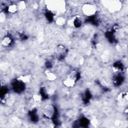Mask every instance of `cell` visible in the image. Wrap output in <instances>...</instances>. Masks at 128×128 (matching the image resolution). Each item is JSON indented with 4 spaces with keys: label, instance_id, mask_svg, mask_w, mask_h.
I'll list each match as a JSON object with an SVG mask.
<instances>
[{
    "label": "cell",
    "instance_id": "1",
    "mask_svg": "<svg viewBox=\"0 0 128 128\" xmlns=\"http://www.w3.org/2000/svg\"><path fill=\"white\" fill-rule=\"evenodd\" d=\"M46 2L47 9L52 12L62 14L66 11V4L64 1H49Z\"/></svg>",
    "mask_w": 128,
    "mask_h": 128
},
{
    "label": "cell",
    "instance_id": "2",
    "mask_svg": "<svg viewBox=\"0 0 128 128\" xmlns=\"http://www.w3.org/2000/svg\"><path fill=\"white\" fill-rule=\"evenodd\" d=\"M82 10L84 15L90 17L95 14L97 11V9L94 4L88 3L85 4L83 6Z\"/></svg>",
    "mask_w": 128,
    "mask_h": 128
},
{
    "label": "cell",
    "instance_id": "3",
    "mask_svg": "<svg viewBox=\"0 0 128 128\" xmlns=\"http://www.w3.org/2000/svg\"><path fill=\"white\" fill-rule=\"evenodd\" d=\"M107 7L108 10L111 13H115L120 11L122 8V4L119 1H111L107 2Z\"/></svg>",
    "mask_w": 128,
    "mask_h": 128
},
{
    "label": "cell",
    "instance_id": "4",
    "mask_svg": "<svg viewBox=\"0 0 128 128\" xmlns=\"http://www.w3.org/2000/svg\"><path fill=\"white\" fill-rule=\"evenodd\" d=\"M75 80L74 78L69 77L65 79L63 81V84L68 88H72L75 85Z\"/></svg>",
    "mask_w": 128,
    "mask_h": 128
},
{
    "label": "cell",
    "instance_id": "5",
    "mask_svg": "<svg viewBox=\"0 0 128 128\" xmlns=\"http://www.w3.org/2000/svg\"><path fill=\"white\" fill-rule=\"evenodd\" d=\"M45 74L47 79L50 81H54L57 79V76L52 72L47 71Z\"/></svg>",
    "mask_w": 128,
    "mask_h": 128
},
{
    "label": "cell",
    "instance_id": "6",
    "mask_svg": "<svg viewBox=\"0 0 128 128\" xmlns=\"http://www.w3.org/2000/svg\"><path fill=\"white\" fill-rule=\"evenodd\" d=\"M18 81H21L24 83L27 84L31 81V77L29 75H23L20 76L18 78Z\"/></svg>",
    "mask_w": 128,
    "mask_h": 128
},
{
    "label": "cell",
    "instance_id": "7",
    "mask_svg": "<svg viewBox=\"0 0 128 128\" xmlns=\"http://www.w3.org/2000/svg\"><path fill=\"white\" fill-rule=\"evenodd\" d=\"M77 20V17L76 16H73L71 18H70L69 20H68L67 23L69 26L74 27H76L75 23H76V21Z\"/></svg>",
    "mask_w": 128,
    "mask_h": 128
},
{
    "label": "cell",
    "instance_id": "8",
    "mask_svg": "<svg viewBox=\"0 0 128 128\" xmlns=\"http://www.w3.org/2000/svg\"><path fill=\"white\" fill-rule=\"evenodd\" d=\"M66 22H67V21H66L65 18L63 17H62V16L58 18L57 20H56V24L59 25V26H63Z\"/></svg>",
    "mask_w": 128,
    "mask_h": 128
},
{
    "label": "cell",
    "instance_id": "9",
    "mask_svg": "<svg viewBox=\"0 0 128 128\" xmlns=\"http://www.w3.org/2000/svg\"><path fill=\"white\" fill-rule=\"evenodd\" d=\"M11 39L8 37H5L2 41V44L5 47H8L11 43Z\"/></svg>",
    "mask_w": 128,
    "mask_h": 128
},
{
    "label": "cell",
    "instance_id": "10",
    "mask_svg": "<svg viewBox=\"0 0 128 128\" xmlns=\"http://www.w3.org/2000/svg\"><path fill=\"white\" fill-rule=\"evenodd\" d=\"M18 9H18V6L14 4V5H11L9 7L8 11L10 13L14 14V13H15L18 11Z\"/></svg>",
    "mask_w": 128,
    "mask_h": 128
},
{
    "label": "cell",
    "instance_id": "11",
    "mask_svg": "<svg viewBox=\"0 0 128 128\" xmlns=\"http://www.w3.org/2000/svg\"><path fill=\"white\" fill-rule=\"evenodd\" d=\"M17 6H18V9H19L21 10H24L26 8V4H25V2L24 1L20 2Z\"/></svg>",
    "mask_w": 128,
    "mask_h": 128
},
{
    "label": "cell",
    "instance_id": "12",
    "mask_svg": "<svg viewBox=\"0 0 128 128\" xmlns=\"http://www.w3.org/2000/svg\"><path fill=\"white\" fill-rule=\"evenodd\" d=\"M5 20L6 15L5 13H4L3 12H1V14H0V22H1V23H3Z\"/></svg>",
    "mask_w": 128,
    "mask_h": 128
},
{
    "label": "cell",
    "instance_id": "13",
    "mask_svg": "<svg viewBox=\"0 0 128 128\" xmlns=\"http://www.w3.org/2000/svg\"><path fill=\"white\" fill-rule=\"evenodd\" d=\"M33 99H34V101H36V102H39V101H40L41 100V96H39V95H34Z\"/></svg>",
    "mask_w": 128,
    "mask_h": 128
}]
</instances>
